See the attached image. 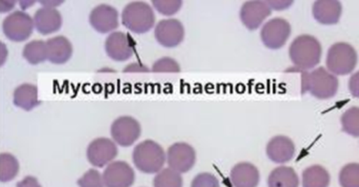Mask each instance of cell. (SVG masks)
Listing matches in <instances>:
<instances>
[{
	"label": "cell",
	"mask_w": 359,
	"mask_h": 187,
	"mask_svg": "<svg viewBox=\"0 0 359 187\" xmlns=\"http://www.w3.org/2000/svg\"><path fill=\"white\" fill-rule=\"evenodd\" d=\"M323 48L312 35H300L292 41L289 56L292 63L302 71L314 69L320 62Z\"/></svg>",
	"instance_id": "1"
},
{
	"label": "cell",
	"mask_w": 359,
	"mask_h": 187,
	"mask_svg": "<svg viewBox=\"0 0 359 187\" xmlns=\"http://www.w3.org/2000/svg\"><path fill=\"white\" fill-rule=\"evenodd\" d=\"M302 92H309L313 97L321 100L333 98L338 90L337 77L325 67H317L312 71L302 74Z\"/></svg>",
	"instance_id": "2"
},
{
	"label": "cell",
	"mask_w": 359,
	"mask_h": 187,
	"mask_svg": "<svg viewBox=\"0 0 359 187\" xmlns=\"http://www.w3.org/2000/svg\"><path fill=\"white\" fill-rule=\"evenodd\" d=\"M132 158L136 167L144 174L161 172L167 160L163 147L152 140L142 141L136 145Z\"/></svg>",
	"instance_id": "3"
},
{
	"label": "cell",
	"mask_w": 359,
	"mask_h": 187,
	"mask_svg": "<svg viewBox=\"0 0 359 187\" xmlns=\"http://www.w3.org/2000/svg\"><path fill=\"white\" fill-rule=\"evenodd\" d=\"M123 25L136 34L150 31L155 25V14L152 6L144 1H133L123 8L121 14Z\"/></svg>",
	"instance_id": "4"
},
{
	"label": "cell",
	"mask_w": 359,
	"mask_h": 187,
	"mask_svg": "<svg viewBox=\"0 0 359 187\" xmlns=\"http://www.w3.org/2000/svg\"><path fill=\"white\" fill-rule=\"evenodd\" d=\"M327 71L334 75L344 76L352 73L358 62L356 50L346 42L334 43L327 50Z\"/></svg>",
	"instance_id": "5"
},
{
	"label": "cell",
	"mask_w": 359,
	"mask_h": 187,
	"mask_svg": "<svg viewBox=\"0 0 359 187\" xmlns=\"http://www.w3.org/2000/svg\"><path fill=\"white\" fill-rule=\"evenodd\" d=\"M34 19L22 11H16L6 17L3 22V31L8 39L15 42L26 41L34 29Z\"/></svg>",
	"instance_id": "6"
},
{
	"label": "cell",
	"mask_w": 359,
	"mask_h": 187,
	"mask_svg": "<svg viewBox=\"0 0 359 187\" xmlns=\"http://www.w3.org/2000/svg\"><path fill=\"white\" fill-rule=\"evenodd\" d=\"M291 32L292 27L289 21L278 17L264 23L260 32V37L264 46L271 50H278L287 43Z\"/></svg>",
	"instance_id": "7"
},
{
	"label": "cell",
	"mask_w": 359,
	"mask_h": 187,
	"mask_svg": "<svg viewBox=\"0 0 359 187\" xmlns=\"http://www.w3.org/2000/svg\"><path fill=\"white\" fill-rule=\"evenodd\" d=\"M142 134V126L135 118L121 116L111 126V134L117 144L127 147L133 145Z\"/></svg>",
	"instance_id": "8"
},
{
	"label": "cell",
	"mask_w": 359,
	"mask_h": 187,
	"mask_svg": "<svg viewBox=\"0 0 359 187\" xmlns=\"http://www.w3.org/2000/svg\"><path fill=\"white\" fill-rule=\"evenodd\" d=\"M167 162L170 168L180 174L188 172L196 162V151L188 143H174L168 149Z\"/></svg>",
	"instance_id": "9"
},
{
	"label": "cell",
	"mask_w": 359,
	"mask_h": 187,
	"mask_svg": "<svg viewBox=\"0 0 359 187\" xmlns=\"http://www.w3.org/2000/svg\"><path fill=\"white\" fill-rule=\"evenodd\" d=\"M154 35L161 46L175 48L184 41V27L177 19H163L157 23Z\"/></svg>",
	"instance_id": "10"
},
{
	"label": "cell",
	"mask_w": 359,
	"mask_h": 187,
	"mask_svg": "<svg viewBox=\"0 0 359 187\" xmlns=\"http://www.w3.org/2000/svg\"><path fill=\"white\" fill-rule=\"evenodd\" d=\"M118 153L116 144L108 138H97L90 143L87 157L90 163L96 167H104L116 158Z\"/></svg>",
	"instance_id": "11"
},
{
	"label": "cell",
	"mask_w": 359,
	"mask_h": 187,
	"mask_svg": "<svg viewBox=\"0 0 359 187\" xmlns=\"http://www.w3.org/2000/svg\"><path fill=\"white\" fill-rule=\"evenodd\" d=\"M102 176L106 187H131L135 182V172L125 161L109 164Z\"/></svg>",
	"instance_id": "12"
},
{
	"label": "cell",
	"mask_w": 359,
	"mask_h": 187,
	"mask_svg": "<svg viewBox=\"0 0 359 187\" xmlns=\"http://www.w3.org/2000/svg\"><path fill=\"white\" fill-rule=\"evenodd\" d=\"M89 20L98 33H110L118 27V11L109 4H100L90 13Z\"/></svg>",
	"instance_id": "13"
},
{
	"label": "cell",
	"mask_w": 359,
	"mask_h": 187,
	"mask_svg": "<svg viewBox=\"0 0 359 187\" xmlns=\"http://www.w3.org/2000/svg\"><path fill=\"white\" fill-rule=\"evenodd\" d=\"M107 55L114 61L123 62L133 56V42L127 34L123 32H113L104 43Z\"/></svg>",
	"instance_id": "14"
},
{
	"label": "cell",
	"mask_w": 359,
	"mask_h": 187,
	"mask_svg": "<svg viewBox=\"0 0 359 187\" xmlns=\"http://www.w3.org/2000/svg\"><path fill=\"white\" fill-rule=\"evenodd\" d=\"M272 10L266 1H247L241 8V20L250 31L257 29Z\"/></svg>",
	"instance_id": "15"
},
{
	"label": "cell",
	"mask_w": 359,
	"mask_h": 187,
	"mask_svg": "<svg viewBox=\"0 0 359 187\" xmlns=\"http://www.w3.org/2000/svg\"><path fill=\"white\" fill-rule=\"evenodd\" d=\"M266 151L269 159L274 163H287L293 159L295 145L289 137H273L266 145Z\"/></svg>",
	"instance_id": "16"
},
{
	"label": "cell",
	"mask_w": 359,
	"mask_h": 187,
	"mask_svg": "<svg viewBox=\"0 0 359 187\" xmlns=\"http://www.w3.org/2000/svg\"><path fill=\"white\" fill-rule=\"evenodd\" d=\"M34 25L41 35H50L60 31L62 16L60 11L52 8H41L34 15Z\"/></svg>",
	"instance_id": "17"
},
{
	"label": "cell",
	"mask_w": 359,
	"mask_h": 187,
	"mask_svg": "<svg viewBox=\"0 0 359 187\" xmlns=\"http://www.w3.org/2000/svg\"><path fill=\"white\" fill-rule=\"evenodd\" d=\"M231 182L234 187H257L259 184V170L249 162H241L231 170Z\"/></svg>",
	"instance_id": "18"
},
{
	"label": "cell",
	"mask_w": 359,
	"mask_h": 187,
	"mask_svg": "<svg viewBox=\"0 0 359 187\" xmlns=\"http://www.w3.org/2000/svg\"><path fill=\"white\" fill-rule=\"evenodd\" d=\"M342 14V6L336 0H320L313 4V16L321 25H336Z\"/></svg>",
	"instance_id": "19"
},
{
	"label": "cell",
	"mask_w": 359,
	"mask_h": 187,
	"mask_svg": "<svg viewBox=\"0 0 359 187\" xmlns=\"http://www.w3.org/2000/svg\"><path fill=\"white\" fill-rule=\"evenodd\" d=\"M48 60L54 64H64L70 60L73 46L65 36H56L47 40Z\"/></svg>",
	"instance_id": "20"
},
{
	"label": "cell",
	"mask_w": 359,
	"mask_h": 187,
	"mask_svg": "<svg viewBox=\"0 0 359 187\" xmlns=\"http://www.w3.org/2000/svg\"><path fill=\"white\" fill-rule=\"evenodd\" d=\"M14 104L26 111H32L37 105L41 104L39 100V90L36 85L24 83L14 90Z\"/></svg>",
	"instance_id": "21"
},
{
	"label": "cell",
	"mask_w": 359,
	"mask_h": 187,
	"mask_svg": "<svg viewBox=\"0 0 359 187\" xmlns=\"http://www.w3.org/2000/svg\"><path fill=\"white\" fill-rule=\"evenodd\" d=\"M269 187H299V178L295 170L287 166H279L271 172Z\"/></svg>",
	"instance_id": "22"
},
{
	"label": "cell",
	"mask_w": 359,
	"mask_h": 187,
	"mask_svg": "<svg viewBox=\"0 0 359 187\" xmlns=\"http://www.w3.org/2000/svg\"><path fill=\"white\" fill-rule=\"evenodd\" d=\"M331 176L321 165L309 166L302 172V187H329Z\"/></svg>",
	"instance_id": "23"
},
{
	"label": "cell",
	"mask_w": 359,
	"mask_h": 187,
	"mask_svg": "<svg viewBox=\"0 0 359 187\" xmlns=\"http://www.w3.org/2000/svg\"><path fill=\"white\" fill-rule=\"evenodd\" d=\"M22 56L31 64L36 65L48 60L47 41L33 40L25 46Z\"/></svg>",
	"instance_id": "24"
},
{
	"label": "cell",
	"mask_w": 359,
	"mask_h": 187,
	"mask_svg": "<svg viewBox=\"0 0 359 187\" xmlns=\"http://www.w3.org/2000/svg\"><path fill=\"white\" fill-rule=\"evenodd\" d=\"M20 172V162L11 153H4L0 155V181L9 182L15 179Z\"/></svg>",
	"instance_id": "25"
},
{
	"label": "cell",
	"mask_w": 359,
	"mask_h": 187,
	"mask_svg": "<svg viewBox=\"0 0 359 187\" xmlns=\"http://www.w3.org/2000/svg\"><path fill=\"white\" fill-rule=\"evenodd\" d=\"M341 130L350 136L359 137V107L353 106L346 109L341 116Z\"/></svg>",
	"instance_id": "26"
},
{
	"label": "cell",
	"mask_w": 359,
	"mask_h": 187,
	"mask_svg": "<svg viewBox=\"0 0 359 187\" xmlns=\"http://www.w3.org/2000/svg\"><path fill=\"white\" fill-rule=\"evenodd\" d=\"M182 178L180 172L172 168H163L154 178V187H182Z\"/></svg>",
	"instance_id": "27"
},
{
	"label": "cell",
	"mask_w": 359,
	"mask_h": 187,
	"mask_svg": "<svg viewBox=\"0 0 359 187\" xmlns=\"http://www.w3.org/2000/svg\"><path fill=\"white\" fill-rule=\"evenodd\" d=\"M341 187H359V163H348L339 172Z\"/></svg>",
	"instance_id": "28"
},
{
	"label": "cell",
	"mask_w": 359,
	"mask_h": 187,
	"mask_svg": "<svg viewBox=\"0 0 359 187\" xmlns=\"http://www.w3.org/2000/svg\"><path fill=\"white\" fill-rule=\"evenodd\" d=\"M152 4L161 14L165 16L176 14L182 6V0H153Z\"/></svg>",
	"instance_id": "29"
},
{
	"label": "cell",
	"mask_w": 359,
	"mask_h": 187,
	"mask_svg": "<svg viewBox=\"0 0 359 187\" xmlns=\"http://www.w3.org/2000/svg\"><path fill=\"white\" fill-rule=\"evenodd\" d=\"M77 184L79 187H106L104 176L96 169H89Z\"/></svg>",
	"instance_id": "30"
},
{
	"label": "cell",
	"mask_w": 359,
	"mask_h": 187,
	"mask_svg": "<svg viewBox=\"0 0 359 187\" xmlns=\"http://www.w3.org/2000/svg\"><path fill=\"white\" fill-rule=\"evenodd\" d=\"M152 71L154 73H180V67L175 59L163 57L153 64Z\"/></svg>",
	"instance_id": "31"
},
{
	"label": "cell",
	"mask_w": 359,
	"mask_h": 187,
	"mask_svg": "<svg viewBox=\"0 0 359 187\" xmlns=\"http://www.w3.org/2000/svg\"><path fill=\"white\" fill-rule=\"evenodd\" d=\"M191 187H220L219 181L214 174L203 172L197 174L191 183Z\"/></svg>",
	"instance_id": "32"
},
{
	"label": "cell",
	"mask_w": 359,
	"mask_h": 187,
	"mask_svg": "<svg viewBox=\"0 0 359 187\" xmlns=\"http://www.w3.org/2000/svg\"><path fill=\"white\" fill-rule=\"evenodd\" d=\"M348 90L355 98L359 99V71L353 74L348 80Z\"/></svg>",
	"instance_id": "33"
},
{
	"label": "cell",
	"mask_w": 359,
	"mask_h": 187,
	"mask_svg": "<svg viewBox=\"0 0 359 187\" xmlns=\"http://www.w3.org/2000/svg\"><path fill=\"white\" fill-rule=\"evenodd\" d=\"M16 187H41L39 180L35 176H28L18 183Z\"/></svg>",
	"instance_id": "34"
},
{
	"label": "cell",
	"mask_w": 359,
	"mask_h": 187,
	"mask_svg": "<svg viewBox=\"0 0 359 187\" xmlns=\"http://www.w3.org/2000/svg\"><path fill=\"white\" fill-rule=\"evenodd\" d=\"M271 10L283 11L287 10L293 4V1L287 0V1H266Z\"/></svg>",
	"instance_id": "35"
},
{
	"label": "cell",
	"mask_w": 359,
	"mask_h": 187,
	"mask_svg": "<svg viewBox=\"0 0 359 187\" xmlns=\"http://www.w3.org/2000/svg\"><path fill=\"white\" fill-rule=\"evenodd\" d=\"M125 73H134V71H140V73H144V71H149V69H147L146 67H142L140 63H133V64L128 65L125 69Z\"/></svg>",
	"instance_id": "36"
},
{
	"label": "cell",
	"mask_w": 359,
	"mask_h": 187,
	"mask_svg": "<svg viewBox=\"0 0 359 187\" xmlns=\"http://www.w3.org/2000/svg\"><path fill=\"white\" fill-rule=\"evenodd\" d=\"M15 6V1H1L0 2V11L1 13L9 12Z\"/></svg>",
	"instance_id": "37"
},
{
	"label": "cell",
	"mask_w": 359,
	"mask_h": 187,
	"mask_svg": "<svg viewBox=\"0 0 359 187\" xmlns=\"http://www.w3.org/2000/svg\"><path fill=\"white\" fill-rule=\"evenodd\" d=\"M62 0H56V1H50V0H41V4L43 6V8H54L55 6H60L62 4Z\"/></svg>",
	"instance_id": "38"
},
{
	"label": "cell",
	"mask_w": 359,
	"mask_h": 187,
	"mask_svg": "<svg viewBox=\"0 0 359 187\" xmlns=\"http://www.w3.org/2000/svg\"><path fill=\"white\" fill-rule=\"evenodd\" d=\"M34 4L35 1H20V6H22V8H27L29 6H33Z\"/></svg>",
	"instance_id": "39"
}]
</instances>
